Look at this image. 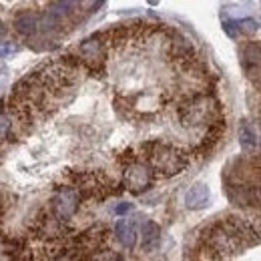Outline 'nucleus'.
Listing matches in <instances>:
<instances>
[{"instance_id":"1","label":"nucleus","mask_w":261,"mask_h":261,"mask_svg":"<svg viewBox=\"0 0 261 261\" xmlns=\"http://www.w3.org/2000/svg\"><path fill=\"white\" fill-rule=\"evenodd\" d=\"M259 231L253 223L245 219L231 217L227 221H221L207 231V247L215 255H233L241 253L243 249L259 243Z\"/></svg>"},{"instance_id":"2","label":"nucleus","mask_w":261,"mask_h":261,"mask_svg":"<svg viewBox=\"0 0 261 261\" xmlns=\"http://www.w3.org/2000/svg\"><path fill=\"white\" fill-rule=\"evenodd\" d=\"M145 151V163L155 177H173L181 173L189 163L185 151L167 143H149Z\"/></svg>"},{"instance_id":"3","label":"nucleus","mask_w":261,"mask_h":261,"mask_svg":"<svg viewBox=\"0 0 261 261\" xmlns=\"http://www.w3.org/2000/svg\"><path fill=\"white\" fill-rule=\"evenodd\" d=\"M179 119L185 127L213 125L219 119V100L211 95H197L179 109Z\"/></svg>"},{"instance_id":"4","label":"nucleus","mask_w":261,"mask_h":261,"mask_svg":"<svg viewBox=\"0 0 261 261\" xmlns=\"http://www.w3.org/2000/svg\"><path fill=\"white\" fill-rule=\"evenodd\" d=\"M155 175L147 167L145 161H133L123 171V183L130 193H143L153 185Z\"/></svg>"},{"instance_id":"5","label":"nucleus","mask_w":261,"mask_h":261,"mask_svg":"<svg viewBox=\"0 0 261 261\" xmlns=\"http://www.w3.org/2000/svg\"><path fill=\"white\" fill-rule=\"evenodd\" d=\"M79 205H81V193L76 191V187H61L57 195L53 197V211L55 217L61 221L70 219L79 211Z\"/></svg>"},{"instance_id":"6","label":"nucleus","mask_w":261,"mask_h":261,"mask_svg":"<svg viewBox=\"0 0 261 261\" xmlns=\"http://www.w3.org/2000/svg\"><path fill=\"white\" fill-rule=\"evenodd\" d=\"M209 199H211L209 187L203 185V183H197L193 187H189L187 193H185V207L191 209V211L205 209V207L209 205Z\"/></svg>"},{"instance_id":"7","label":"nucleus","mask_w":261,"mask_h":261,"mask_svg":"<svg viewBox=\"0 0 261 261\" xmlns=\"http://www.w3.org/2000/svg\"><path fill=\"white\" fill-rule=\"evenodd\" d=\"M115 235L119 239V243L127 249H133L137 245V227H135V221L127 219V217H121L115 225Z\"/></svg>"},{"instance_id":"8","label":"nucleus","mask_w":261,"mask_h":261,"mask_svg":"<svg viewBox=\"0 0 261 261\" xmlns=\"http://www.w3.org/2000/svg\"><path fill=\"white\" fill-rule=\"evenodd\" d=\"M161 245V227L155 221H145L141 227V247L151 253Z\"/></svg>"},{"instance_id":"9","label":"nucleus","mask_w":261,"mask_h":261,"mask_svg":"<svg viewBox=\"0 0 261 261\" xmlns=\"http://www.w3.org/2000/svg\"><path fill=\"white\" fill-rule=\"evenodd\" d=\"M237 137H239V145H241L243 149H247V151H253V149H257L261 145L257 129H255L249 121H241V123H239Z\"/></svg>"},{"instance_id":"10","label":"nucleus","mask_w":261,"mask_h":261,"mask_svg":"<svg viewBox=\"0 0 261 261\" xmlns=\"http://www.w3.org/2000/svg\"><path fill=\"white\" fill-rule=\"evenodd\" d=\"M243 66L253 76V72L261 70V48L257 44H249L243 48Z\"/></svg>"},{"instance_id":"11","label":"nucleus","mask_w":261,"mask_h":261,"mask_svg":"<svg viewBox=\"0 0 261 261\" xmlns=\"http://www.w3.org/2000/svg\"><path fill=\"white\" fill-rule=\"evenodd\" d=\"M14 27H16V31H18L20 34L31 36V34H34L36 33V29H38V16L33 14V12H22V14L16 16Z\"/></svg>"},{"instance_id":"12","label":"nucleus","mask_w":261,"mask_h":261,"mask_svg":"<svg viewBox=\"0 0 261 261\" xmlns=\"http://www.w3.org/2000/svg\"><path fill=\"white\" fill-rule=\"evenodd\" d=\"M102 53H105V46H102V42L98 38H95V36L89 38V40H85L81 44V55L87 61H98L102 57Z\"/></svg>"},{"instance_id":"13","label":"nucleus","mask_w":261,"mask_h":261,"mask_svg":"<svg viewBox=\"0 0 261 261\" xmlns=\"http://www.w3.org/2000/svg\"><path fill=\"white\" fill-rule=\"evenodd\" d=\"M12 129V119L8 113H0V141H4L8 137V133Z\"/></svg>"},{"instance_id":"14","label":"nucleus","mask_w":261,"mask_h":261,"mask_svg":"<svg viewBox=\"0 0 261 261\" xmlns=\"http://www.w3.org/2000/svg\"><path fill=\"white\" fill-rule=\"evenodd\" d=\"M93 261H123L117 253L113 251H98L97 255L93 257Z\"/></svg>"},{"instance_id":"15","label":"nucleus","mask_w":261,"mask_h":261,"mask_svg":"<svg viewBox=\"0 0 261 261\" xmlns=\"http://www.w3.org/2000/svg\"><path fill=\"white\" fill-rule=\"evenodd\" d=\"M14 53H18V46L14 42H0V57H8Z\"/></svg>"},{"instance_id":"16","label":"nucleus","mask_w":261,"mask_h":261,"mask_svg":"<svg viewBox=\"0 0 261 261\" xmlns=\"http://www.w3.org/2000/svg\"><path fill=\"white\" fill-rule=\"evenodd\" d=\"M130 209H133V205H130V203H121V205H117L115 213H117V215H125V213H129Z\"/></svg>"},{"instance_id":"17","label":"nucleus","mask_w":261,"mask_h":261,"mask_svg":"<svg viewBox=\"0 0 261 261\" xmlns=\"http://www.w3.org/2000/svg\"><path fill=\"white\" fill-rule=\"evenodd\" d=\"M4 34H6V24H4L2 20H0V38H2Z\"/></svg>"},{"instance_id":"18","label":"nucleus","mask_w":261,"mask_h":261,"mask_svg":"<svg viewBox=\"0 0 261 261\" xmlns=\"http://www.w3.org/2000/svg\"><path fill=\"white\" fill-rule=\"evenodd\" d=\"M259 199H261V187H259Z\"/></svg>"}]
</instances>
